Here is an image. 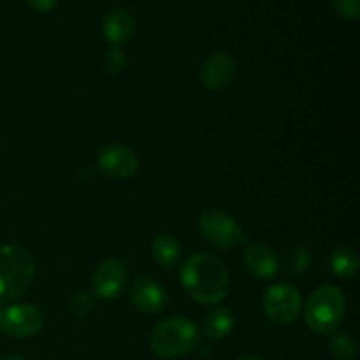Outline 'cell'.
<instances>
[{
	"label": "cell",
	"mask_w": 360,
	"mask_h": 360,
	"mask_svg": "<svg viewBox=\"0 0 360 360\" xmlns=\"http://www.w3.org/2000/svg\"><path fill=\"white\" fill-rule=\"evenodd\" d=\"M179 243L172 234H158L151 243V255L162 267H174L179 260Z\"/></svg>",
	"instance_id": "15"
},
{
	"label": "cell",
	"mask_w": 360,
	"mask_h": 360,
	"mask_svg": "<svg viewBox=\"0 0 360 360\" xmlns=\"http://www.w3.org/2000/svg\"><path fill=\"white\" fill-rule=\"evenodd\" d=\"M125 53H123V49H120L118 46H115V48L108 49V51L104 53V69L108 74H112V76H115V74H120L125 69Z\"/></svg>",
	"instance_id": "19"
},
{
	"label": "cell",
	"mask_w": 360,
	"mask_h": 360,
	"mask_svg": "<svg viewBox=\"0 0 360 360\" xmlns=\"http://www.w3.org/2000/svg\"><path fill=\"white\" fill-rule=\"evenodd\" d=\"M2 360H23L21 357H14V355H11V357H4Z\"/></svg>",
	"instance_id": "23"
},
{
	"label": "cell",
	"mask_w": 360,
	"mask_h": 360,
	"mask_svg": "<svg viewBox=\"0 0 360 360\" xmlns=\"http://www.w3.org/2000/svg\"><path fill=\"white\" fill-rule=\"evenodd\" d=\"M28 4L37 13H49L56 6V0H28Z\"/></svg>",
	"instance_id": "21"
},
{
	"label": "cell",
	"mask_w": 360,
	"mask_h": 360,
	"mask_svg": "<svg viewBox=\"0 0 360 360\" xmlns=\"http://www.w3.org/2000/svg\"><path fill=\"white\" fill-rule=\"evenodd\" d=\"M334 11L340 14L343 20L355 21L360 16V0H330Z\"/></svg>",
	"instance_id": "20"
},
{
	"label": "cell",
	"mask_w": 360,
	"mask_h": 360,
	"mask_svg": "<svg viewBox=\"0 0 360 360\" xmlns=\"http://www.w3.org/2000/svg\"><path fill=\"white\" fill-rule=\"evenodd\" d=\"M347 313V297L336 285L315 288L304 306L306 323L319 334H333L341 326Z\"/></svg>",
	"instance_id": "3"
},
{
	"label": "cell",
	"mask_w": 360,
	"mask_h": 360,
	"mask_svg": "<svg viewBox=\"0 0 360 360\" xmlns=\"http://www.w3.org/2000/svg\"><path fill=\"white\" fill-rule=\"evenodd\" d=\"M35 278L34 257L16 245L0 246V302H11L30 288Z\"/></svg>",
	"instance_id": "2"
},
{
	"label": "cell",
	"mask_w": 360,
	"mask_h": 360,
	"mask_svg": "<svg viewBox=\"0 0 360 360\" xmlns=\"http://www.w3.org/2000/svg\"><path fill=\"white\" fill-rule=\"evenodd\" d=\"M243 262L250 274L255 276L257 280H271L276 276L278 269H280V262H278L274 250L264 243H253V245L246 246Z\"/></svg>",
	"instance_id": "12"
},
{
	"label": "cell",
	"mask_w": 360,
	"mask_h": 360,
	"mask_svg": "<svg viewBox=\"0 0 360 360\" xmlns=\"http://www.w3.org/2000/svg\"><path fill=\"white\" fill-rule=\"evenodd\" d=\"M287 267L288 273L295 274V276L308 273L309 267H311V253H309V250L302 245H297L288 250Z\"/></svg>",
	"instance_id": "18"
},
{
	"label": "cell",
	"mask_w": 360,
	"mask_h": 360,
	"mask_svg": "<svg viewBox=\"0 0 360 360\" xmlns=\"http://www.w3.org/2000/svg\"><path fill=\"white\" fill-rule=\"evenodd\" d=\"M236 60L225 51H214L200 65V83L210 90H224L236 77Z\"/></svg>",
	"instance_id": "9"
},
{
	"label": "cell",
	"mask_w": 360,
	"mask_h": 360,
	"mask_svg": "<svg viewBox=\"0 0 360 360\" xmlns=\"http://www.w3.org/2000/svg\"><path fill=\"white\" fill-rule=\"evenodd\" d=\"M130 297L136 308L146 315H158L165 308V290L148 276H139L134 280L132 288H130Z\"/></svg>",
	"instance_id": "11"
},
{
	"label": "cell",
	"mask_w": 360,
	"mask_h": 360,
	"mask_svg": "<svg viewBox=\"0 0 360 360\" xmlns=\"http://www.w3.org/2000/svg\"><path fill=\"white\" fill-rule=\"evenodd\" d=\"M0 329L18 340L35 336L42 329V313L34 304H13L0 311Z\"/></svg>",
	"instance_id": "7"
},
{
	"label": "cell",
	"mask_w": 360,
	"mask_h": 360,
	"mask_svg": "<svg viewBox=\"0 0 360 360\" xmlns=\"http://www.w3.org/2000/svg\"><path fill=\"white\" fill-rule=\"evenodd\" d=\"M238 360H264V359L253 357V355H246V357H241V359H238Z\"/></svg>",
	"instance_id": "22"
},
{
	"label": "cell",
	"mask_w": 360,
	"mask_h": 360,
	"mask_svg": "<svg viewBox=\"0 0 360 360\" xmlns=\"http://www.w3.org/2000/svg\"><path fill=\"white\" fill-rule=\"evenodd\" d=\"M262 309L267 319L276 326H288L299 319L302 297L290 283H278L267 288L262 299Z\"/></svg>",
	"instance_id": "6"
},
{
	"label": "cell",
	"mask_w": 360,
	"mask_h": 360,
	"mask_svg": "<svg viewBox=\"0 0 360 360\" xmlns=\"http://www.w3.org/2000/svg\"><path fill=\"white\" fill-rule=\"evenodd\" d=\"M329 267L341 278L355 276L360 267L359 253L350 246H341L329 257Z\"/></svg>",
	"instance_id": "16"
},
{
	"label": "cell",
	"mask_w": 360,
	"mask_h": 360,
	"mask_svg": "<svg viewBox=\"0 0 360 360\" xmlns=\"http://www.w3.org/2000/svg\"><path fill=\"white\" fill-rule=\"evenodd\" d=\"M329 352L336 360H355L359 354L357 341L350 334H336L330 338Z\"/></svg>",
	"instance_id": "17"
},
{
	"label": "cell",
	"mask_w": 360,
	"mask_h": 360,
	"mask_svg": "<svg viewBox=\"0 0 360 360\" xmlns=\"http://www.w3.org/2000/svg\"><path fill=\"white\" fill-rule=\"evenodd\" d=\"M98 169L112 179H129L139 171V157L125 144H109L98 153Z\"/></svg>",
	"instance_id": "8"
},
{
	"label": "cell",
	"mask_w": 360,
	"mask_h": 360,
	"mask_svg": "<svg viewBox=\"0 0 360 360\" xmlns=\"http://www.w3.org/2000/svg\"><path fill=\"white\" fill-rule=\"evenodd\" d=\"M181 283L200 304H220L231 290V276L224 260L214 253H197L186 260Z\"/></svg>",
	"instance_id": "1"
},
{
	"label": "cell",
	"mask_w": 360,
	"mask_h": 360,
	"mask_svg": "<svg viewBox=\"0 0 360 360\" xmlns=\"http://www.w3.org/2000/svg\"><path fill=\"white\" fill-rule=\"evenodd\" d=\"M199 340L200 333L192 320L185 316H169L155 327L150 347L158 357L176 359L195 350Z\"/></svg>",
	"instance_id": "4"
},
{
	"label": "cell",
	"mask_w": 360,
	"mask_h": 360,
	"mask_svg": "<svg viewBox=\"0 0 360 360\" xmlns=\"http://www.w3.org/2000/svg\"><path fill=\"white\" fill-rule=\"evenodd\" d=\"M127 266L118 259H108L95 269L91 285L94 292L102 299H112L122 292L127 281Z\"/></svg>",
	"instance_id": "10"
},
{
	"label": "cell",
	"mask_w": 360,
	"mask_h": 360,
	"mask_svg": "<svg viewBox=\"0 0 360 360\" xmlns=\"http://www.w3.org/2000/svg\"><path fill=\"white\" fill-rule=\"evenodd\" d=\"M199 231L204 241L217 250H231L248 241L238 220L220 210L206 211L199 220Z\"/></svg>",
	"instance_id": "5"
},
{
	"label": "cell",
	"mask_w": 360,
	"mask_h": 360,
	"mask_svg": "<svg viewBox=\"0 0 360 360\" xmlns=\"http://www.w3.org/2000/svg\"><path fill=\"white\" fill-rule=\"evenodd\" d=\"M234 313L227 308H213L202 322V330L210 340H221L234 327Z\"/></svg>",
	"instance_id": "14"
},
{
	"label": "cell",
	"mask_w": 360,
	"mask_h": 360,
	"mask_svg": "<svg viewBox=\"0 0 360 360\" xmlns=\"http://www.w3.org/2000/svg\"><path fill=\"white\" fill-rule=\"evenodd\" d=\"M137 28V21L134 14L127 9H115L104 18L102 34L112 44L129 41Z\"/></svg>",
	"instance_id": "13"
}]
</instances>
